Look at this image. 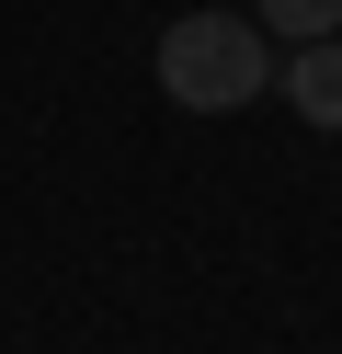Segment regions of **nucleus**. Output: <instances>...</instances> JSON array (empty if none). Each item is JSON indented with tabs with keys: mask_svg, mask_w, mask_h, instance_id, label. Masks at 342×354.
Wrapping results in <instances>:
<instances>
[{
	"mask_svg": "<svg viewBox=\"0 0 342 354\" xmlns=\"http://www.w3.org/2000/svg\"><path fill=\"white\" fill-rule=\"evenodd\" d=\"M160 92L182 115H240L274 92V35L251 12H182V24H160Z\"/></svg>",
	"mask_w": 342,
	"mask_h": 354,
	"instance_id": "nucleus-1",
	"label": "nucleus"
},
{
	"mask_svg": "<svg viewBox=\"0 0 342 354\" xmlns=\"http://www.w3.org/2000/svg\"><path fill=\"white\" fill-rule=\"evenodd\" d=\"M274 92H285L308 126H342V35H331V46H296L285 69H274Z\"/></svg>",
	"mask_w": 342,
	"mask_h": 354,
	"instance_id": "nucleus-2",
	"label": "nucleus"
},
{
	"mask_svg": "<svg viewBox=\"0 0 342 354\" xmlns=\"http://www.w3.org/2000/svg\"><path fill=\"white\" fill-rule=\"evenodd\" d=\"M251 24L285 35V46H331V35H342V0H251Z\"/></svg>",
	"mask_w": 342,
	"mask_h": 354,
	"instance_id": "nucleus-3",
	"label": "nucleus"
}]
</instances>
